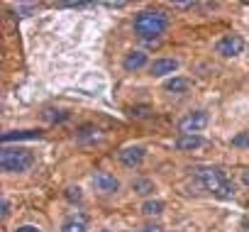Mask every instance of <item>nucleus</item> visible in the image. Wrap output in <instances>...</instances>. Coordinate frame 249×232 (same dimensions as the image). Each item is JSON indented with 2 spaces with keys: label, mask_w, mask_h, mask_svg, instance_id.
I'll list each match as a JSON object with an SVG mask.
<instances>
[{
  "label": "nucleus",
  "mask_w": 249,
  "mask_h": 232,
  "mask_svg": "<svg viewBox=\"0 0 249 232\" xmlns=\"http://www.w3.org/2000/svg\"><path fill=\"white\" fill-rule=\"evenodd\" d=\"M44 118H47L49 123H61V120L69 118V112H64V110H47V112H44Z\"/></svg>",
  "instance_id": "obj_17"
},
{
  "label": "nucleus",
  "mask_w": 249,
  "mask_h": 232,
  "mask_svg": "<svg viewBox=\"0 0 249 232\" xmlns=\"http://www.w3.org/2000/svg\"><path fill=\"white\" fill-rule=\"evenodd\" d=\"M10 215V200H3V217Z\"/></svg>",
  "instance_id": "obj_24"
},
{
  "label": "nucleus",
  "mask_w": 249,
  "mask_h": 232,
  "mask_svg": "<svg viewBox=\"0 0 249 232\" xmlns=\"http://www.w3.org/2000/svg\"><path fill=\"white\" fill-rule=\"evenodd\" d=\"M174 8H193V3H174Z\"/></svg>",
  "instance_id": "obj_27"
},
{
  "label": "nucleus",
  "mask_w": 249,
  "mask_h": 232,
  "mask_svg": "<svg viewBox=\"0 0 249 232\" xmlns=\"http://www.w3.org/2000/svg\"><path fill=\"white\" fill-rule=\"evenodd\" d=\"M232 147H239V149H249V132H239L232 137Z\"/></svg>",
  "instance_id": "obj_18"
},
{
  "label": "nucleus",
  "mask_w": 249,
  "mask_h": 232,
  "mask_svg": "<svg viewBox=\"0 0 249 232\" xmlns=\"http://www.w3.org/2000/svg\"><path fill=\"white\" fill-rule=\"evenodd\" d=\"M203 144L205 142L200 135H178V140H176V149H181V152H193Z\"/></svg>",
  "instance_id": "obj_11"
},
{
  "label": "nucleus",
  "mask_w": 249,
  "mask_h": 232,
  "mask_svg": "<svg viewBox=\"0 0 249 232\" xmlns=\"http://www.w3.org/2000/svg\"><path fill=\"white\" fill-rule=\"evenodd\" d=\"M15 232H42L39 227H35V225H22V227H18Z\"/></svg>",
  "instance_id": "obj_20"
},
{
  "label": "nucleus",
  "mask_w": 249,
  "mask_h": 232,
  "mask_svg": "<svg viewBox=\"0 0 249 232\" xmlns=\"http://www.w3.org/2000/svg\"><path fill=\"white\" fill-rule=\"evenodd\" d=\"M176 69H178V61H176V59H157V61L149 66L152 76H169V73H174Z\"/></svg>",
  "instance_id": "obj_9"
},
{
  "label": "nucleus",
  "mask_w": 249,
  "mask_h": 232,
  "mask_svg": "<svg viewBox=\"0 0 249 232\" xmlns=\"http://www.w3.org/2000/svg\"><path fill=\"white\" fill-rule=\"evenodd\" d=\"M100 232H110V230H100Z\"/></svg>",
  "instance_id": "obj_28"
},
{
  "label": "nucleus",
  "mask_w": 249,
  "mask_h": 232,
  "mask_svg": "<svg viewBox=\"0 0 249 232\" xmlns=\"http://www.w3.org/2000/svg\"><path fill=\"white\" fill-rule=\"evenodd\" d=\"M205 125H208V112L205 110H196V112L186 115V118L178 123V130H181V135H198Z\"/></svg>",
  "instance_id": "obj_4"
},
{
  "label": "nucleus",
  "mask_w": 249,
  "mask_h": 232,
  "mask_svg": "<svg viewBox=\"0 0 249 232\" xmlns=\"http://www.w3.org/2000/svg\"><path fill=\"white\" fill-rule=\"evenodd\" d=\"M242 181H244V186H249V169L242 171Z\"/></svg>",
  "instance_id": "obj_25"
},
{
  "label": "nucleus",
  "mask_w": 249,
  "mask_h": 232,
  "mask_svg": "<svg viewBox=\"0 0 249 232\" xmlns=\"http://www.w3.org/2000/svg\"><path fill=\"white\" fill-rule=\"evenodd\" d=\"M100 135H98V130L95 127H90V125H86V127H81V132H78V140L81 142H88V140H98Z\"/></svg>",
  "instance_id": "obj_16"
},
{
  "label": "nucleus",
  "mask_w": 249,
  "mask_h": 232,
  "mask_svg": "<svg viewBox=\"0 0 249 232\" xmlns=\"http://www.w3.org/2000/svg\"><path fill=\"white\" fill-rule=\"evenodd\" d=\"M15 10H18L20 15H27V13H32V10H35V5H18Z\"/></svg>",
  "instance_id": "obj_21"
},
{
  "label": "nucleus",
  "mask_w": 249,
  "mask_h": 232,
  "mask_svg": "<svg viewBox=\"0 0 249 232\" xmlns=\"http://www.w3.org/2000/svg\"><path fill=\"white\" fill-rule=\"evenodd\" d=\"M164 88H166L169 93H186V90L191 88V81H188V78H181V76H174V78H169V81L164 83Z\"/></svg>",
  "instance_id": "obj_12"
},
{
  "label": "nucleus",
  "mask_w": 249,
  "mask_h": 232,
  "mask_svg": "<svg viewBox=\"0 0 249 232\" xmlns=\"http://www.w3.org/2000/svg\"><path fill=\"white\" fill-rule=\"evenodd\" d=\"M35 164V157L25 147H3L0 152V169L5 174H22Z\"/></svg>",
  "instance_id": "obj_3"
},
{
  "label": "nucleus",
  "mask_w": 249,
  "mask_h": 232,
  "mask_svg": "<svg viewBox=\"0 0 249 232\" xmlns=\"http://www.w3.org/2000/svg\"><path fill=\"white\" fill-rule=\"evenodd\" d=\"M122 66H124V71H140V69L147 66V54L144 52H130L124 56Z\"/></svg>",
  "instance_id": "obj_10"
},
{
  "label": "nucleus",
  "mask_w": 249,
  "mask_h": 232,
  "mask_svg": "<svg viewBox=\"0 0 249 232\" xmlns=\"http://www.w3.org/2000/svg\"><path fill=\"white\" fill-rule=\"evenodd\" d=\"M71 200H81V191L78 188H69V193H66Z\"/></svg>",
  "instance_id": "obj_22"
},
{
  "label": "nucleus",
  "mask_w": 249,
  "mask_h": 232,
  "mask_svg": "<svg viewBox=\"0 0 249 232\" xmlns=\"http://www.w3.org/2000/svg\"><path fill=\"white\" fill-rule=\"evenodd\" d=\"M132 188H135V193H140V196H149V193L154 191V181H149V178H137V181H132Z\"/></svg>",
  "instance_id": "obj_14"
},
{
  "label": "nucleus",
  "mask_w": 249,
  "mask_h": 232,
  "mask_svg": "<svg viewBox=\"0 0 249 232\" xmlns=\"http://www.w3.org/2000/svg\"><path fill=\"white\" fill-rule=\"evenodd\" d=\"M107 8H124V5H127V3H105Z\"/></svg>",
  "instance_id": "obj_26"
},
{
  "label": "nucleus",
  "mask_w": 249,
  "mask_h": 232,
  "mask_svg": "<svg viewBox=\"0 0 249 232\" xmlns=\"http://www.w3.org/2000/svg\"><path fill=\"white\" fill-rule=\"evenodd\" d=\"M61 232H88V230H86V222L83 220H69L61 227Z\"/></svg>",
  "instance_id": "obj_15"
},
{
  "label": "nucleus",
  "mask_w": 249,
  "mask_h": 232,
  "mask_svg": "<svg viewBox=\"0 0 249 232\" xmlns=\"http://www.w3.org/2000/svg\"><path fill=\"white\" fill-rule=\"evenodd\" d=\"M242 52H244V39L239 35H227L217 42V54L222 56H237Z\"/></svg>",
  "instance_id": "obj_5"
},
{
  "label": "nucleus",
  "mask_w": 249,
  "mask_h": 232,
  "mask_svg": "<svg viewBox=\"0 0 249 232\" xmlns=\"http://www.w3.org/2000/svg\"><path fill=\"white\" fill-rule=\"evenodd\" d=\"M142 213H144L147 217L161 215V213H164V200H147V203L142 205Z\"/></svg>",
  "instance_id": "obj_13"
},
{
  "label": "nucleus",
  "mask_w": 249,
  "mask_h": 232,
  "mask_svg": "<svg viewBox=\"0 0 249 232\" xmlns=\"http://www.w3.org/2000/svg\"><path fill=\"white\" fill-rule=\"evenodd\" d=\"M196 178L208 193H213L217 198H232L234 196V186L227 181L225 171L217 169V166H198L196 169Z\"/></svg>",
  "instance_id": "obj_1"
},
{
  "label": "nucleus",
  "mask_w": 249,
  "mask_h": 232,
  "mask_svg": "<svg viewBox=\"0 0 249 232\" xmlns=\"http://www.w3.org/2000/svg\"><path fill=\"white\" fill-rule=\"evenodd\" d=\"M144 157H147V152H144L142 147H124V149L120 152V161H122L124 166H130V169L140 166V164L144 161Z\"/></svg>",
  "instance_id": "obj_7"
},
{
  "label": "nucleus",
  "mask_w": 249,
  "mask_h": 232,
  "mask_svg": "<svg viewBox=\"0 0 249 232\" xmlns=\"http://www.w3.org/2000/svg\"><path fill=\"white\" fill-rule=\"evenodd\" d=\"M140 232H164V227H161V225H157V222H154V225H144V227H142V230H140Z\"/></svg>",
  "instance_id": "obj_19"
},
{
  "label": "nucleus",
  "mask_w": 249,
  "mask_h": 232,
  "mask_svg": "<svg viewBox=\"0 0 249 232\" xmlns=\"http://www.w3.org/2000/svg\"><path fill=\"white\" fill-rule=\"evenodd\" d=\"M93 186L100 193H117L120 191V181L110 174V171H95L93 174Z\"/></svg>",
  "instance_id": "obj_6"
},
{
  "label": "nucleus",
  "mask_w": 249,
  "mask_h": 232,
  "mask_svg": "<svg viewBox=\"0 0 249 232\" xmlns=\"http://www.w3.org/2000/svg\"><path fill=\"white\" fill-rule=\"evenodd\" d=\"M147 112H149L147 107H135V110H132V115H137V118H144Z\"/></svg>",
  "instance_id": "obj_23"
},
{
  "label": "nucleus",
  "mask_w": 249,
  "mask_h": 232,
  "mask_svg": "<svg viewBox=\"0 0 249 232\" xmlns=\"http://www.w3.org/2000/svg\"><path fill=\"white\" fill-rule=\"evenodd\" d=\"M42 137V132L39 130H15V132H5L3 137V144L8 147L10 142H22V140H39Z\"/></svg>",
  "instance_id": "obj_8"
},
{
  "label": "nucleus",
  "mask_w": 249,
  "mask_h": 232,
  "mask_svg": "<svg viewBox=\"0 0 249 232\" xmlns=\"http://www.w3.org/2000/svg\"><path fill=\"white\" fill-rule=\"evenodd\" d=\"M169 27V18L161 13V10H144L135 18V32L142 37V39H154V37H161Z\"/></svg>",
  "instance_id": "obj_2"
}]
</instances>
